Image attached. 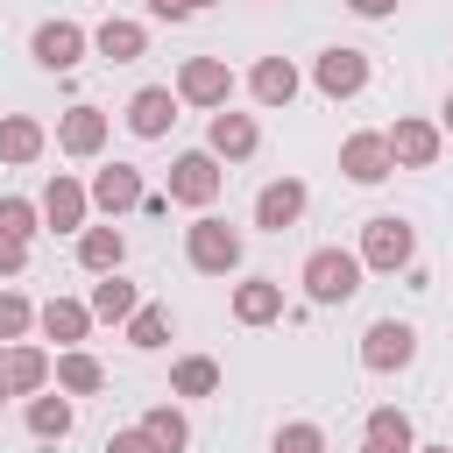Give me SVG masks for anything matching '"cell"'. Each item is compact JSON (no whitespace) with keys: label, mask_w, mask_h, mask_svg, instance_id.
I'll list each match as a JSON object with an SVG mask.
<instances>
[{"label":"cell","mask_w":453,"mask_h":453,"mask_svg":"<svg viewBox=\"0 0 453 453\" xmlns=\"http://www.w3.org/2000/svg\"><path fill=\"white\" fill-rule=\"evenodd\" d=\"M85 50H92V28H78V21H35V35H28V57L42 64V71H78L85 64Z\"/></svg>","instance_id":"cell-8"},{"label":"cell","mask_w":453,"mask_h":453,"mask_svg":"<svg viewBox=\"0 0 453 453\" xmlns=\"http://www.w3.org/2000/svg\"><path fill=\"white\" fill-rule=\"evenodd\" d=\"M0 234H14V241H35L42 234V212H35V198H0Z\"/></svg>","instance_id":"cell-31"},{"label":"cell","mask_w":453,"mask_h":453,"mask_svg":"<svg viewBox=\"0 0 453 453\" xmlns=\"http://www.w3.org/2000/svg\"><path fill=\"white\" fill-rule=\"evenodd\" d=\"M142 7H149V14H156V21H191V14H198V7H191V0H142Z\"/></svg>","instance_id":"cell-36"},{"label":"cell","mask_w":453,"mask_h":453,"mask_svg":"<svg viewBox=\"0 0 453 453\" xmlns=\"http://www.w3.org/2000/svg\"><path fill=\"white\" fill-rule=\"evenodd\" d=\"M368 78H375V64H368V50H354V42H333V50L311 57V85H319L326 99H354V92H368Z\"/></svg>","instance_id":"cell-6"},{"label":"cell","mask_w":453,"mask_h":453,"mask_svg":"<svg viewBox=\"0 0 453 453\" xmlns=\"http://www.w3.org/2000/svg\"><path fill=\"white\" fill-rule=\"evenodd\" d=\"M28 269V241H14V234H0V283H14Z\"/></svg>","instance_id":"cell-34"},{"label":"cell","mask_w":453,"mask_h":453,"mask_svg":"<svg viewBox=\"0 0 453 453\" xmlns=\"http://www.w3.org/2000/svg\"><path fill=\"white\" fill-rule=\"evenodd\" d=\"M170 396H219V361L212 354H177L170 361Z\"/></svg>","instance_id":"cell-26"},{"label":"cell","mask_w":453,"mask_h":453,"mask_svg":"<svg viewBox=\"0 0 453 453\" xmlns=\"http://www.w3.org/2000/svg\"><path fill=\"white\" fill-rule=\"evenodd\" d=\"M241 255H248V241H241V226H226L219 212H198V219L184 226V262H191L198 276H234Z\"/></svg>","instance_id":"cell-2"},{"label":"cell","mask_w":453,"mask_h":453,"mask_svg":"<svg viewBox=\"0 0 453 453\" xmlns=\"http://www.w3.org/2000/svg\"><path fill=\"white\" fill-rule=\"evenodd\" d=\"M35 212H42V226H50V234H78V226H85V212H92V198H85V184H78V177H64V170H57V177L42 184V198H35Z\"/></svg>","instance_id":"cell-15"},{"label":"cell","mask_w":453,"mask_h":453,"mask_svg":"<svg viewBox=\"0 0 453 453\" xmlns=\"http://www.w3.org/2000/svg\"><path fill=\"white\" fill-rule=\"evenodd\" d=\"M50 382H57L64 396H99V389H106V368H99V354H85V347H57Z\"/></svg>","instance_id":"cell-19"},{"label":"cell","mask_w":453,"mask_h":453,"mask_svg":"<svg viewBox=\"0 0 453 453\" xmlns=\"http://www.w3.org/2000/svg\"><path fill=\"white\" fill-rule=\"evenodd\" d=\"M28 432H35L42 446L71 439V396H64V389H57V396H50V389H35V396H28Z\"/></svg>","instance_id":"cell-27"},{"label":"cell","mask_w":453,"mask_h":453,"mask_svg":"<svg viewBox=\"0 0 453 453\" xmlns=\"http://www.w3.org/2000/svg\"><path fill=\"white\" fill-rule=\"evenodd\" d=\"M361 453H389V446H368V439H361Z\"/></svg>","instance_id":"cell-40"},{"label":"cell","mask_w":453,"mask_h":453,"mask_svg":"<svg viewBox=\"0 0 453 453\" xmlns=\"http://www.w3.org/2000/svg\"><path fill=\"white\" fill-rule=\"evenodd\" d=\"M439 134H453V92H446V106H439Z\"/></svg>","instance_id":"cell-38"},{"label":"cell","mask_w":453,"mask_h":453,"mask_svg":"<svg viewBox=\"0 0 453 453\" xmlns=\"http://www.w3.org/2000/svg\"><path fill=\"white\" fill-rule=\"evenodd\" d=\"M170 92H177L184 106H205V113H219V106L234 99V71H226V57H184Z\"/></svg>","instance_id":"cell-7"},{"label":"cell","mask_w":453,"mask_h":453,"mask_svg":"<svg viewBox=\"0 0 453 453\" xmlns=\"http://www.w3.org/2000/svg\"><path fill=\"white\" fill-rule=\"evenodd\" d=\"M42 149H50V134H42L35 113H0V163L21 170V163H35Z\"/></svg>","instance_id":"cell-24"},{"label":"cell","mask_w":453,"mask_h":453,"mask_svg":"<svg viewBox=\"0 0 453 453\" xmlns=\"http://www.w3.org/2000/svg\"><path fill=\"white\" fill-rule=\"evenodd\" d=\"M191 7H212V0H191Z\"/></svg>","instance_id":"cell-41"},{"label":"cell","mask_w":453,"mask_h":453,"mask_svg":"<svg viewBox=\"0 0 453 453\" xmlns=\"http://www.w3.org/2000/svg\"><path fill=\"white\" fill-rule=\"evenodd\" d=\"M28 326H35V304L21 290H0V340H28Z\"/></svg>","instance_id":"cell-33"},{"label":"cell","mask_w":453,"mask_h":453,"mask_svg":"<svg viewBox=\"0 0 453 453\" xmlns=\"http://www.w3.org/2000/svg\"><path fill=\"white\" fill-rule=\"evenodd\" d=\"M361 255L354 248H311L304 255V269H297V283H304V297L311 304H347L354 290H361Z\"/></svg>","instance_id":"cell-3"},{"label":"cell","mask_w":453,"mask_h":453,"mask_svg":"<svg viewBox=\"0 0 453 453\" xmlns=\"http://www.w3.org/2000/svg\"><path fill=\"white\" fill-rule=\"evenodd\" d=\"M411 453H453V446H411Z\"/></svg>","instance_id":"cell-39"},{"label":"cell","mask_w":453,"mask_h":453,"mask_svg":"<svg viewBox=\"0 0 453 453\" xmlns=\"http://www.w3.org/2000/svg\"><path fill=\"white\" fill-rule=\"evenodd\" d=\"M0 403H7V382H0Z\"/></svg>","instance_id":"cell-42"},{"label":"cell","mask_w":453,"mask_h":453,"mask_svg":"<svg viewBox=\"0 0 453 453\" xmlns=\"http://www.w3.org/2000/svg\"><path fill=\"white\" fill-rule=\"evenodd\" d=\"M35 326H42V340H57V347H85V333H92V304H78V297H50V304L35 311Z\"/></svg>","instance_id":"cell-23"},{"label":"cell","mask_w":453,"mask_h":453,"mask_svg":"<svg viewBox=\"0 0 453 453\" xmlns=\"http://www.w3.org/2000/svg\"><path fill=\"white\" fill-rule=\"evenodd\" d=\"M304 205H311L304 177H276V184L255 191V226H262V234H290V226L304 219Z\"/></svg>","instance_id":"cell-11"},{"label":"cell","mask_w":453,"mask_h":453,"mask_svg":"<svg viewBox=\"0 0 453 453\" xmlns=\"http://www.w3.org/2000/svg\"><path fill=\"white\" fill-rule=\"evenodd\" d=\"M382 142H389V163H396V170H432L439 149H446L439 120H418V113H396V127H389Z\"/></svg>","instance_id":"cell-9"},{"label":"cell","mask_w":453,"mask_h":453,"mask_svg":"<svg viewBox=\"0 0 453 453\" xmlns=\"http://www.w3.org/2000/svg\"><path fill=\"white\" fill-rule=\"evenodd\" d=\"M106 134H113V120H106L99 106H85V99L57 113V149H64V156H78V163H92V156L106 149Z\"/></svg>","instance_id":"cell-10"},{"label":"cell","mask_w":453,"mask_h":453,"mask_svg":"<svg viewBox=\"0 0 453 453\" xmlns=\"http://www.w3.org/2000/svg\"><path fill=\"white\" fill-rule=\"evenodd\" d=\"M411 361H418V326L411 319H375L361 333V368L368 375H403Z\"/></svg>","instance_id":"cell-5"},{"label":"cell","mask_w":453,"mask_h":453,"mask_svg":"<svg viewBox=\"0 0 453 453\" xmlns=\"http://www.w3.org/2000/svg\"><path fill=\"white\" fill-rule=\"evenodd\" d=\"M142 432H149L163 453H184V446H191V418H184L177 403H156V411H142Z\"/></svg>","instance_id":"cell-30"},{"label":"cell","mask_w":453,"mask_h":453,"mask_svg":"<svg viewBox=\"0 0 453 453\" xmlns=\"http://www.w3.org/2000/svg\"><path fill=\"white\" fill-rule=\"evenodd\" d=\"M361 269H375V276H403L411 262H418V226L403 219V212H375L368 226H361Z\"/></svg>","instance_id":"cell-1"},{"label":"cell","mask_w":453,"mask_h":453,"mask_svg":"<svg viewBox=\"0 0 453 453\" xmlns=\"http://www.w3.org/2000/svg\"><path fill=\"white\" fill-rule=\"evenodd\" d=\"M361 439H368V446H389V453H411V446H418L411 411H396V403H375V411H368V425H361Z\"/></svg>","instance_id":"cell-28"},{"label":"cell","mask_w":453,"mask_h":453,"mask_svg":"<svg viewBox=\"0 0 453 453\" xmlns=\"http://www.w3.org/2000/svg\"><path fill=\"white\" fill-rule=\"evenodd\" d=\"M347 7H354V14H361V21H389V14H396V7H403V0H347Z\"/></svg>","instance_id":"cell-37"},{"label":"cell","mask_w":453,"mask_h":453,"mask_svg":"<svg viewBox=\"0 0 453 453\" xmlns=\"http://www.w3.org/2000/svg\"><path fill=\"white\" fill-rule=\"evenodd\" d=\"M85 198H92V212L120 219V212H134V205H142V170H134V163H106V170H92Z\"/></svg>","instance_id":"cell-14"},{"label":"cell","mask_w":453,"mask_h":453,"mask_svg":"<svg viewBox=\"0 0 453 453\" xmlns=\"http://www.w3.org/2000/svg\"><path fill=\"white\" fill-rule=\"evenodd\" d=\"M92 50H99L106 64H134V57H149V28L127 21V14H106V21L92 28Z\"/></svg>","instance_id":"cell-20"},{"label":"cell","mask_w":453,"mask_h":453,"mask_svg":"<svg viewBox=\"0 0 453 453\" xmlns=\"http://www.w3.org/2000/svg\"><path fill=\"white\" fill-rule=\"evenodd\" d=\"M205 149H212L219 163H248V156L262 149V127H255V113H234V106H219V113L205 120Z\"/></svg>","instance_id":"cell-13"},{"label":"cell","mask_w":453,"mask_h":453,"mask_svg":"<svg viewBox=\"0 0 453 453\" xmlns=\"http://www.w3.org/2000/svg\"><path fill=\"white\" fill-rule=\"evenodd\" d=\"M297 64L290 57H255V71H248V92H255V106H290L297 99Z\"/></svg>","instance_id":"cell-21"},{"label":"cell","mask_w":453,"mask_h":453,"mask_svg":"<svg viewBox=\"0 0 453 453\" xmlns=\"http://www.w3.org/2000/svg\"><path fill=\"white\" fill-rule=\"evenodd\" d=\"M226 191V170L212 149H184L170 163V205H191V212H212V198Z\"/></svg>","instance_id":"cell-4"},{"label":"cell","mask_w":453,"mask_h":453,"mask_svg":"<svg viewBox=\"0 0 453 453\" xmlns=\"http://www.w3.org/2000/svg\"><path fill=\"white\" fill-rule=\"evenodd\" d=\"M177 106H184V99H177L170 85H142V92L127 99V134H134V142H163V134L177 127Z\"/></svg>","instance_id":"cell-12"},{"label":"cell","mask_w":453,"mask_h":453,"mask_svg":"<svg viewBox=\"0 0 453 453\" xmlns=\"http://www.w3.org/2000/svg\"><path fill=\"white\" fill-rule=\"evenodd\" d=\"M127 262V234L120 226H78V269L85 276H113Z\"/></svg>","instance_id":"cell-22"},{"label":"cell","mask_w":453,"mask_h":453,"mask_svg":"<svg viewBox=\"0 0 453 453\" xmlns=\"http://www.w3.org/2000/svg\"><path fill=\"white\" fill-rule=\"evenodd\" d=\"M127 347H142V354L170 347V304H134L127 311Z\"/></svg>","instance_id":"cell-29"},{"label":"cell","mask_w":453,"mask_h":453,"mask_svg":"<svg viewBox=\"0 0 453 453\" xmlns=\"http://www.w3.org/2000/svg\"><path fill=\"white\" fill-rule=\"evenodd\" d=\"M269 453H326V432H319L311 418H290V425H276Z\"/></svg>","instance_id":"cell-32"},{"label":"cell","mask_w":453,"mask_h":453,"mask_svg":"<svg viewBox=\"0 0 453 453\" xmlns=\"http://www.w3.org/2000/svg\"><path fill=\"white\" fill-rule=\"evenodd\" d=\"M234 319L241 326H276L283 319V283L276 276H241L234 283Z\"/></svg>","instance_id":"cell-18"},{"label":"cell","mask_w":453,"mask_h":453,"mask_svg":"<svg viewBox=\"0 0 453 453\" xmlns=\"http://www.w3.org/2000/svg\"><path fill=\"white\" fill-rule=\"evenodd\" d=\"M0 382H7V396H35V389H50V354H42L35 340H7V354H0Z\"/></svg>","instance_id":"cell-16"},{"label":"cell","mask_w":453,"mask_h":453,"mask_svg":"<svg viewBox=\"0 0 453 453\" xmlns=\"http://www.w3.org/2000/svg\"><path fill=\"white\" fill-rule=\"evenodd\" d=\"M106 453H163V446H156L142 425H127V432H113V439H106Z\"/></svg>","instance_id":"cell-35"},{"label":"cell","mask_w":453,"mask_h":453,"mask_svg":"<svg viewBox=\"0 0 453 453\" xmlns=\"http://www.w3.org/2000/svg\"><path fill=\"white\" fill-rule=\"evenodd\" d=\"M85 304H92V326H99V319H106V326H127V311L142 304V290L113 269V276H99V283H92V297H85Z\"/></svg>","instance_id":"cell-25"},{"label":"cell","mask_w":453,"mask_h":453,"mask_svg":"<svg viewBox=\"0 0 453 453\" xmlns=\"http://www.w3.org/2000/svg\"><path fill=\"white\" fill-rule=\"evenodd\" d=\"M340 170H347V184H382L396 163H389V142L361 127V134H347V142H340Z\"/></svg>","instance_id":"cell-17"}]
</instances>
